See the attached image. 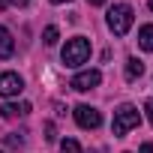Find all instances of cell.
<instances>
[{
  "label": "cell",
  "instance_id": "6da1fadb",
  "mask_svg": "<svg viewBox=\"0 0 153 153\" xmlns=\"http://www.w3.org/2000/svg\"><path fill=\"white\" fill-rule=\"evenodd\" d=\"M87 57H90V42L84 36H72L63 45V54H60L63 66H69V69H78L81 63H87Z\"/></svg>",
  "mask_w": 153,
  "mask_h": 153
},
{
  "label": "cell",
  "instance_id": "7a4b0ae2",
  "mask_svg": "<svg viewBox=\"0 0 153 153\" xmlns=\"http://www.w3.org/2000/svg\"><path fill=\"white\" fill-rule=\"evenodd\" d=\"M132 21H135V15H132V6L129 3H114L108 9V15H105V24H108V30L114 36H126L129 27H132Z\"/></svg>",
  "mask_w": 153,
  "mask_h": 153
},
{
  "label": "cell",
  "instance_id": "3957f363",
  "mask_svg": "<svg viewBox=\"0 0 153 153\" xmlns=\"http://www.w3.org/2000/svg\"><path fill=\"white\" fill-rule=\"evenodd\" d=\"M141 123V114H138V108L135 105H129V102H123L117 111H114V123H111V132L120 138V135H126L129 129H135Z\"/></svg>",
  "mask_w": 153,
  "mask_h": 153
},
{
  "label": "cell",
  "instance_id": "277c9868",
  "mask_svg": "<svg viewBox=\"0 0 153 153\" xmlns=\"http://www.w3.org/2000/svg\"><path fill=\"white\" fill-rule=\"evenodd\" d=\"M72 114H75V123H78L81 129H99L102 126V114L93 105H78Z\"/></svg>",
  "mask_w": 153,
  "mask_h": 153
},
{
  "label": "cell",
  "instance_id": "5b68a950",
  "mask_svg": "<svg viewBox=\"0 0 153 153\" xmlns=\"http://www.w3.org/2000/svg\"><path fill=\"white\" fill-rule=\"evenodd\" d=\"M99 84H102V72L99 69H84V72H78L72 78V90H78V93H87V90H93Z\"/></svg>",
  "mask_w": 153,
  "mask_h": 153
},
{
  "label": "cell",
  "instance_id": "8992f818",
  "mask_svg": "<svg viewBox=\"0 0 153 153\" xmlns=\"http://www.w3.org/2000/svg\"><path fill=\"white\" fill-rule=\"evenodd\" d=\"M24 90V81H21V75L18 72H0V96H18Z\"/></svg>",
  "mask_w": 153,
  "mask_h": 153
},
{
  "label": "cell",
  "instance_id": "52a82bcc",
  "mask_svg": "<svg viewBox=\"0 0 153 153\" xmlns=\"http://www.w3.org/2000/svg\"><path fill=\"white\" fill-rule=\"evenodd\" d=\"M15 54V39H12V33L0 24V60H9Z\"/></svg>",
  "mask_w": 153,
  "mask_h": 153
},
{
  "label": "cell",
  "instance_id": "ba28073f",
  "mask_svg": "<svg viewBox=\"0 0 153 153\" xmlns=\"http://www.w3.org/2000/svg\"><path fill=\"white\" fill-rule=\"evenodd\" d=\"M30 111V102H6L3 108H0V114H3L6 120H12V117H21V114H27Z\"/></svg>",
  "mask_w": 153,
  "mask_h": 153
},
{
  "label": "cell",
  "instance_id": "9c48e42d",
  "mask_svg": "<svg viewBox=\"0 0 153 153\" xmlns=\"http://www.w3.org/2000/svg\"><path fill=\"white\" fill-rule=\"evenodd\" d=\"M141 75H144V63L138 57H129L126 60V81H138Z\"/></svg>",
  "mask_w": 153,
  "mask_h": 153
},
{
  "label": "cell",
  "instance_id": "30bf717a",
  "mask_svg": "<svg viewBox=\"0 0 153 153\" xmlns=\"http://www.w3.org/2000/svg\"><path fill=\"white\" fill-rule=\"evenodd\" d=\"M138 45H141L147 54H153V24H144V27L138 30Z\"/></svg>",
  "mask_w": 153,
  "mask_h": 153
},
{
  "label": "cell",
  "instance_id": "8fae6325",
  "mask_svg": "<svg viewBox=\"0 0 153 153\" xmlns=\"http://www.w3.org/2000/svg\"><path fill=\"white\" fill-rule=\"evenodd\" d=\"M60 153H84V150H81V144L75 138H63L60 141Z\"/></svg>",
  "mask_w": 153,
  "mask_h": 153
},
{
  "label": "cell",
  "instance_id": "7c38bea8",
  "mask_svg": "<svg viewBox=\"0 0 153 153\" xmlns=\"http://www.w3.org/2000/svg\"><path fill=\"white\" fill-rule=\"evenodd\" d=\"M42 39H45V45H54V42L60 39V30H57L54 24H48V27L42 30Z\"/></svg>",
  "mask_w": 153,
  "mask_h": 153
},
{
  "label": "cell",
  "instance_id": "4fadbf2b",
  "mask_svg": "<svg viewBox=\"0 0 153 153\" xmlns=\"http://www.w3.org/2000/svg\"><path fill=\"white\" fill-rule=\"evenodd\" d=\"M3 144H6V147H24V138L15 135V132H9V135L3 138Z\"/></svg>",
  "mask_w": 153,
  "mask_h": 153
},
{
  "label": "cell",
  "instance_id": "5bb4252c",
  "mask_svg": "<svg viewBox=\"0 0 153 153\" xmlns=\"http://www.w3.org/2000/svg\"><path fill=\"white\" fill-rule=\"evenodd\" d=\"M144 111H147V120L153 123V99H150V102H144Z\"/></svg>",
  "mask_w": 153,
  "mask_h": 153
},
{
  "label": "cell",
  "instance_id": "9a60e30c",
  "mask_svg": "<svg viewBox=\"0 0 153 153\" xmlns=\"http://www.w3.org/2000/svg\"><path fill=\"white\" fill-rule=\"evenodd\" d=\"M141 153H153V141H147V144H141Z\"/></svg>",
  "mask_w": 153,
  "mask_h": 153
},
{
  "label": "cell",
  "instance_id": "2e32d148",
  "mask_svg": "<svg viewBox=\"0 0 153 153\" xmlns=\"http://www.w3.org/2000/svg\"><path fill=\"white\" fill-rule=\"evenodd\" d=\"M87 3H90V6H102V3H105V0H87Z\"/></svg>",
  "mask_w": 153,
  "mask_h": 153
},
{
  "label": "cell",
  "instance_id": "e0dca14e",
  "mask_svg": "<svg viewBox=\"0 0 153 153\" xmlns=\"http://www.w3.org/2000/svg\"><path fill=\"white\" fill-rule=\"evenodd\" d=\"M9 3H18V6H24V3H30V0H9Z\"/></svg>",
  "mask_w": 153,
  "mask_h": 153
},
{
  "label": "cell",
  "instance_id": "ac0fdd59",
  "mask_svg": "<svg viewBox=\"0 0 153 153\" xmlns=\"http://www.w3.org/2000/svg\"><path fill=\"white\" fill-rule=\"evenodd\" d=\"M9 6V0H0V9H6Z\"/></svg>",
  "mask_w": 153,
  "mask_h": 153
},
{
  "label": "cell",
  "instance_id": "d6986e66",
  "mask_svg": "<svg viewBox=\"0 0 153 153\" xmlns=\"http://www.w3.org/2000/svg\"><path fill=\"white\" fill-rule=\"evenodd\" d=\"M51 3H69V0H51Z\"/></svg>",
  "mask_w": 153,
  "mask_h": 153
},
{
  "label": "cell",
  "instance_id": "ffe728a7",
  "mask_svg": "<svg viewBox=\"0 0 153 153\" xmlns=\"http://www.w3.org/2000/svg\"><path fill=\"white\" fill-rule=\"evenodd\" d=\"M147 6H150V9H153V0H150V3H147Z\"/></svg>",
  "mask_w": 153,
  "mask_h": 153
}]
</instances>
